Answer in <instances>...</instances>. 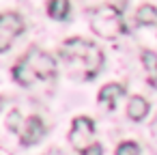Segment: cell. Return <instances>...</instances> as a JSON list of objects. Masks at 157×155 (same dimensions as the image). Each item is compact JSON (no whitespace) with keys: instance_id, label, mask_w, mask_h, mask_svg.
Instances as JSON below:
<instances>
[{"instance_id":"obj_1","label":"cell","mask_w":157,"mask_h":155,"mask_svg":"<svg viewBox=\"0 0 157 155\" xmlns=\"http://www.w3.org/2000/svg\"><path fill=\"white\" fill-rule=\"evenodd\" d=\"M60 54H63V58L69 65L82 67V71L86 73V78H95L99 73V69L103 67V54H101V50L93 41H86V39H80V37L67 39L60 45Z\"/></svg>"},{"instance_id":"obj_2","label":"cell","mask_w":157,"mask_h":155,"mask_svg":"<svg viewBox=\"0 0 157 155\" xmlns=\"http://www.w3.org/2000/svg\"><path fill=\"white\" fill-rule=\"evenodd\" d=\"M56 73V60L43 50H30L15 67L13 78L22 86H33L37 80H50Z\"/></svg>"},{"instance_id":"obj_3","label":"cell","mask_w":157,"mask_h":155,"mask_svg":"<svg viewBox=\"0 0 157 155\" xmlns=\"http://www.w3.org/2000/svg\"><path fill=\"white\" fill-rule=\"evenodd\" d=\"M90 28L95 35H99L103 39H114L123 33V15L114 5H103L93 13Z\"/></svg>"},{"instance_id":"obj_4","label":"cell","mask_w":157,"mask_h":155,"mask_svg":"<svg viewBox=\"0 0 157 155\" xmlns=\"http://www.w3.org/2000/svg\"><path fill=\"white\" fill-rule=\"evenodd\" d=\"M22 33H24V20L17 13H2V17H0V52H7Z\"/></svg>"},{"instance_id":"obj_5","label":"cell","mask_w":157,"mask_h":155,"mask_svg":"<svg viewBox=\"0 0 157 155\" xmlns=\"http://www.w3.org/2000/svg\"><path fill=\"white\" fill-rule=\"evenodd\" d=\"M93 134H95V123H93V118H88V116H78V118H73L71 131H69L71 146H73L75 151L88 149V146H90V140H93Z\"/></svg>"},{"instance_id":"obj_6","label":"cell","mask_w":157,"mask_h":155,"mask_svg":"<svg viewBox=\"0 0 157 155\" xmlns=\"http://www.w3.org/2000/svg\"><path fill=\"white\" fill-rule=\"evenodd\" d=\"M43 136H45V125H43V121H41L39 116H35V114L28 116L26 123H24V127H22V131H20L22 144H24V146L37 144Z\"/></svg>"},{"instance_id":"obj_7","label":"cell","mask_w":157,"mask_h":155,"mask_svg":"<svg viewBox=\"0 0 157 155\" xmlns=\"http://www.w3.org/2000/svg\"><path fill=\"white\" fill-rule=\"evenodd\" d=\"M125 95V86L123 84H105L101 91H99V101L108 108H114L116 106V99Z\"/></svg>"},{"instance_id":"obj_8","label":"cell","mask_w":157,"mask_h":155,"mask_svg":"<svg viewBox=\"0 0 157 155\" xmlns=\"http://www.w3.org/2000/svg\"><path fill=\"white\" fill-rule=\"evenodd\" d=\"M148 110H151V106H148V101L144 99V97H131L129 99V103H127V116L131 118V121H142L146 114H148Z\"/></svg>"},{"instance_id":"obj_9","label":"cell","mask_w":157,"mask_h":155,"mask_svg":"<svg viewBox=\"0 0 157 155\" xmlns=\"http://www.w3.org/2000/svg\"><path fill=\"white\" fill-rule=\"evenodd\" d=\"M71 13L69 0H48V15L52 20H65Z\"/></svg>"},{"instance_id":"obj_10","label":"cell","mask_w":157,"mask_h":155,"mask_svg":"<svg viewBox=\"0 0 157 155\" xmlns=\"http://www.w3.org/2000/svg\"><path fill=\"white\" fill-rule=\"evenodd\" d=\"M136 22H138L140 26H155V24H157V9L151 7V5L140 7L138 13H136Z\"/></svg>"},{"instance_id":"obj_11","label":"cell","mask_w":157,"mask_h":155,"mask_svg":"<svg viewBox=\"0 0 157 155\" xmlns=\"http://www.w3.org/2000/svg\"><path fill=\"white\" fill-rule=\"evenodd\" d=\"M142 65H144V69H146V73L153 78V76H157V56L153 54V52H142Z\"/></svg>"},{"instance_id":"obj_12","label":"cell","mask_w":157,"mask_h":155,"mask_svg":"<svg viewBox=\"0 0 157 155\" xmlns=\"http://www.w3.org/2000/svg\"><path fill=\"white\" fill-rule=\"evenodd\" d=\"M140 153V146L136 142H123L116 146V155H138Z\"/></svg>"},{"instance_id":"obj_13","label":"cell","mask_w":157,"mask_h":155,"mask_svg":"<svg viewBox=\"0 0 157 155\" xmlns=\"http://www.w3.org/2000/svg\"><path fill=\"white\" fill-rule=\"evenodd\" d=\"M7 127H9L11 131H22V116H20L17 110H13V112L7 116Z\"/></svg>"},{"instance_id":"obj_14","label":"cell","mask_w":157,"mask_h":155,"mask_svg":"<svg viewBox=\"0 0 157 155\" xmlns=\"http://www.w3.org/2000/svg\"><path fill=\"white\" fill-rule=\"evenodd\" d=\"M82 155H103V149H101L99 144H90L88 149L82 151Z\"/></svg>"}]
</instances>
